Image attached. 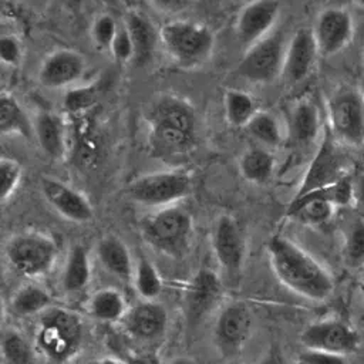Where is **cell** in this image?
<instances>
[{"mask_svg": "<svg viewBox=\"0 0 364 364\" xmlns=\"http://www.w3.org/2000/svg\"><path fill=\"white\" fill-rule=\"evenodd\" d=\"M266 250L272 272L283 286L313 301L330 297L334 290L331 274L297 243L283 236H273Z\"/></svg>", "mask_w": 364, "mask_h": 364, "instance_id": "6da1fadb", "label": "cell"}, {"mask_svg": "<svg viewBox=\"0 0 364 364\" xmlns=\"http://www.w3.org/2000/svg\"><path fill=\"white\" fill-rule=\"evenodd\" d=\"M148 144L152 155L164 161L186 156L195 146V111L182 98L161 95L148 109Z\"/></svg>", "mask_w": 364, "mask_h": 364, "instance_id": "7a4b0ae2", "label": "cell"}, {"mask_svg": "<svg viewBox=\"0 0 364 364\" xmlns=\"http://www.w3.org/2000/svg\"><path fill=\"white\" fill-rule=\"evenodd\" d=\"M82 320L65 307L51 306L38 314L34 340L38 351L53 363H65L77 355L82 344Z\"/></svg>", "mask_w": 364, "mask_h": 364, "instance_id": "3957f363", "label": "cell"}, {"mask_svg": "<svg viewBox=\"0 0 364 364\" xmlns=\"http://www.w3.org/2000/svg\"><path fill=\"white\" fill-rule=\"evenodd\" d=\"M141 233L148 246L162 255L179 259L189 252L193 218L183 206H165L142 220Z\"/></svg>", "mask_w": 364, "mask_h": 364, "instance_id": "277c9868", "label": "cell"}, {"mask_svg": "<svg viewBox=\"0 0 364 364\" xmlns=\"http://www.w3.org/2000/svg\"><path fill=\"white\" fill-rule=\"evenodd\" d=\"M159 43L179 67L193 68L210 58L215 36L203 24L189 20H171L161 27Z\"/></svg>", "mask_w": 364, "mask_h": 364, "instance_id": "5b68a950", "label": "cell"}, {"mask_svg": "<svg viewBox=\"0 0 364 364\" xmlns=\"http://www.w3.org/2000/svg\"><path fill=\"white\" fill-rule=\"evenodd\" d=\"M9 266L20 276L38 279L48 274L57 260L55 240L37 230H24L13 235L4 247Z\"/></svg>", "mask_w": 364, "mask_h": 364, "instance_id": "8992f818", "label": "cell"}, {"mask_svg": "<svg viewBox=\"0 0 364 364\" xmlns=\"http://www.w3.org/2000/svg\"><path fill=\"white\" fill-rule=\"evenodd\" d=\"M328 129L338 142L364 145V92L354 85H341L327 100Z\"/></svg>", "mask_w": 364, "mask_h": 364, "instance_id": "52a82bcc", "label": "cell"}, {"mask_svg": "<svg viewBox=\"0 0 364 364\" xmlns=\"http://www.w3.org/2000/svg\"><path fill=\"white\" fill-rule=\"evenodd\" d=\"M192 191V178L181 169L151 172L135 178L127 188L128 198L142 206L176 205Z\"/></svg>", "mask_w": 364, "mask_h": 364, "instance_id": "ba28073f", "label": "cell"}, {"mask_svg": "<svg viewBox=\"0 0 364 364\" xmlns=\"http://www.w3.org/2000/svg\"><path fill=\"white\" fill-rule=\"evenodd\" d=\"M341 145L327 127L293 199L331 185L347 175V155Z\"/></svg>", "mask_w": 364, "mask_h": 364, "instance_id": "9c48e42d", "label": "cell"}, {"mask_svg": "<svg viewBox=\"0 0 364 364\" xmlns=\"http://www.w3.org/2000/svg\"><path fill=\"white\" fill-rule=\"evenodd\" d=\"M287 41L282 31L270 33L247 47L237 64V74L250 82H272L282 77Z\"/></svg>", "mask_w": 364, "mask_h": 364, "instance_id": "30bf717a", "label": "cell"}, {"mask_svg": "<svg viewBox=\"0 0 364 364\" xmlns=\"http://www.w3.org/2000/svg\"><path fill=\"white\" fill-rule=\"evenodd\" d=\"M253 313L245 301H230L219 311L213 326V343L225 355L239 354L253 331Z\"/></svg>", "mask_w": 364, "mask_h": 364, "instance_id": "8fae6325", "label": "cell"}, {"mask_svg": "<svg viewBox=\"0 0 364 364\" xmlns=\"http://www.w3.org/2000/svg\"><path fill=\"white\" fill-rule=\"evenodd\" d=\"M304 348L347 355L360 344L358 333L346 321L326 318L310 323L300 334Z\"/></svg>", "mask_w": 364, "mask_h": 364, "instance_id": "7c38bea8", "label": "cell"}, {"mask_svg": "<svg viewBox=\"0 0 364 364\" xmlns=\"http://www.w3.org/2000/svg\"><path fill=\"white\" fill-rule=\"evenodd\" d=\"M210 242L219 266L230 274L239 273L246 259V240L232 215H220L216 219Z\"/></svg>", "mask_w": 364, "mask_h": 364, "instance_id": "4fadbf2b", "label": "cell"}, {"mask_svg": "<svg viewBox=\"0 0 364 364\" xmlns=\"http://www.w3.org/2000/svg\"><path fill=\"white\" fill-rule=\"evenodd\" d=\"M128 337L141 343H152L164 337L168 327V311L156 300L141 299L128 307L119 321Z\"/></svg>", "mask_w": 364, "mask_h": 364, "instance_id": "5bb4252c", "label": "cell"}, {"mask_svg": "<svg viewBox=\"0 0 364 364\" xmlns=\"http://www.w3.org/2000/svg\"><path fill=\"white\" fill-rule=\"evenodd\" d=\"M313 34L320 55L330 57L346 48L354 36V21L348 10L327 7L316 18Z\"/></svg>", "mask_w": 364, "mask_h": 364, "instance_id": "9a60e30c", "label": "cell"}, {"mask_svg": "<svg viewBox=\"0 0 364 364\" xmlns=\"http://www.w3.org/2000/svg\"><path fill=\"white\" fill-rule=\"evenodd\" d=\"M40 191L46 202L64 219L75 223H87L94 218V209L88 198L71 185L51 178L43 176Z\"/></svg>", "mask_w": 364, "mask_h": 364, "instance_id": "2e32d148", "label": "cell"}, {"mask_svg": "<svg viewBox=\"0 0 364 364\" xmlns=\"http://www.w3.org/2000/svg\"><path fill=\"white\" fill-rule=\"evenodd\" d=\"M87 70L84 55L73 48H58L50 53L38 67L37 81L48 90L65 88L80 81Z\"/></svg>", "mask_w": 364, "mask_h": 364, "instance_id": "e0dca14e", "label": "cell"}, {"mask_svg": "<svg viewBox=\"0 0 364 364\" xmlns=\"http://www.w3.org/2000/svg\"><path fill=\"white\" fill-rule=\"evenodd\" d=\"M313 28H297L287 41L282 77L289 84H297L306 80L314 68L318 55Z\"/></svg>", "mask_w": 364, "mask_h": 364, "instance_id": "ac0fdd59", "label": "cell"}, {"mask_svg": "<svg viewBox=\"0 0 364 364\" xmlns=\"http://www.w3.org/2000/svg\"><path fill=\"white\" fill-rule=\"evenodd\" d=\"M279 14V0H253L246 4L236 20V34L239 41L250 47L270 34Z\"/></svg>", "mask_w": 364, "mask_h": 364, "instance_id": "d6986e66", "label": "cell"}, {"mask_svg": "<svg viewBox=\"0 0 364 364\" xmlns=\"http://www.w3.org/2000/svg\"><path fill=\"white\" fill-rule=\"evenodd\" d=\"M222 296V283L212 269H199L188 284L185 294L186 316L196 323L210 313Z\"/></svg>", "mask_w": 364, "mask_h": 364, "instance_id": "ffe728a7", "label": "cell"}, {"mask_svg": "<svg viewBox=\"0 0 364 364\" xmlns=\"http://www.w3.org/2000/svg\"><path fill=\"white\" fill-rule=\"evenodd\" d=\"M320 129L321 117L317 104L307 97L297 100L289 111L287 135L290 142L297 146H307L317 139Z\"/></svg>", "mask_w": 364, "mask_h": 364, "instance_id": "44dd1931", "label": "cell"}, {"mask_svg": "<svg viewBox=\"0 0 364 364\" xmlns=\"http://www.w3.org/2000/svg\"><path fill=\"white\" fill-rule=\"evenodd\" d=\"M34 136L41 151L54 161L67 155V128L64 118L53 111H38L33 121Z\"/></svg>", "mask_w": 364, "mask_h": 364, "instance_id": "7402d4cb", "label": "cell"}, {"mask_svg": "<svg viewBox=\"0 0 364 364\" xmlns=\"http://www.w3.org/2000/svg\"><path fill=\"white\" fill-rule=\"evenodd\" d=\"M95 255L102 266L111 276L122 282H131L134 277L135 266L128 246L114 235L102 236L95 246Z\"/></svg>", "mask_w": 364, "mask_h": 364, "instance_id": "603a6c76", "label": "cell"}, {"mask_svg": "<svg viewBox=\"0 0 364 364\" xmlns=\"http://www.w3.org/2000/svg\"><path fill=\"white\" fill-rule=\"evenodd\" d=\"M132 38L135 57L134 63L136 65L146 64L155 51L159 41V31H156L152 21L139 10L127 11L122 21Z\"/></svg>", "mask_w": 364, "mask_h": 364, "instance_id": "cb8c5ba5", "label": "cell"}, {"mask_svg": "<svg viewBox=\"0 0 364 364\" xmlns=\"http://www.w3.org/2000/svg\"><path fill=\"white\" fill-rule=\"evenodd\" d=\"M91 280V262L88 249L84 245H73L61 272V286L65 293L82 291Z\"/></svg>", "mask_w": 364, "mask_h": 364, "instance_id": "d4e9b609", "label": "cell"}, {"mask_svg": "<svg viewBox=\"0 0 364 364\" xmlns=\"http://www.w3.org/2000/svg\"><path fill=\"white\" fill-rule=\"evenodd\" d=\"M128 310L124 294L114 287H104L91 294L87 301L88 314L102 323H118Z\"/></svg>", "mask_w": 364, "mask_h": 364, "instance_id": "484cf974", "label": "cell"}, {"mask_svg": "<svg viewBox=\"0 0 364 364\" xmlns=\"http://www.w3.org/2000/svg\"><path fill=\"white\" fill-rule=\"evenodd\" d=\"M0 132L3 136L17 134L27 139L34 135L33 121L14 95L7 91L0 94Z\"/></svg>", "mask_w": 364, "mask_h": 364, "instance_id": "4316f807", "label": "cell"}, {"mask_svg": "<svg viewBox=\"0 0 364 364\" xmlns=\"http://www.w3.org/2000/svg\"><path fill=\"white\" fill-rule=\"evenodd\" d=\"M242 176L256 185H264L274 172V156L266 148H249L239 158Z\"/></svg>", "mask_w": 364, "mask_h": 364, "instance_id": "83f0119b", "label": "cell"}, {"mask_svg": "<svg viewBox=\"0 0 364 364\" xmlns=\"http://www.w3.org/2000/svg\"><path fill=\"white\" fill-rule=\"evenodd\" d=\"M51 294L44 287L34 283L18 287L10 299L11 310L21 317L38 316L51 307Z\"/></svg>", "mask_w": 364, "mask_h": 364, "instance_id": "f1b7e54d", "label": "cell"}, {"mask_svg": "<svg viewBox=\"0 0 364 364\" xmlns=\"http://www.w3.org/2000/svg\"><path fill=\"white\" fill-rule=\"evenodd\" d=\"M223 109L226 121L232 127L245 128L257 114L259 107L250 94L242 90L229 88L223 95Z\"/></svg>", "mask_w": 364, "mask_h": 364, "instance_id": "f546056e", "label": "cell"}, {"mask_svg": "<svg viewBox=\"0 0 364 364\" xmlns=\"http://www.w3.org/2000/svg\"><path fill=\"white\" fill-rule=\"evenodd\" d=\"M246 132L267 148H276L283 141V132L279 119L269 111H257V114L245 127Z\"/></svg>", "mask_w": 364, "mask_h": 364, "instance_id": "4dcf8cb0", "label": "cell"}, {"mask_svg": "<svg viewBox=\"0 0 364 364\" xmlns=\"http://www.w3.org/2000/svg\"><path fill=\"white\" fill-rule=\"evenodd\" d=\"M1 354L6 364H33L34 353L26 337L16 328H6L1 337Z\"/></svg>", "mask_w": 364, "mask_h": 364, "instance_id": "1f68e13d", "label": "cell"}, {"mask_svg": "<svg viewBox=\"0 0 364 364\" xmlns=\"http://www.w3.org/2000/svg\"><path fill=\"white\" fill-rule=\"evenodd\" d=\"M132 283L141 299L155 300L162 291V279L156 267L145 257H141L135 266Z\"/></svg>", "mask_w": 364, "mask_h": 364, "instance_id": "d6a6232c", "label": "cell"}, {"mask_svg": "<svg viewBox=\"0 0 364 364\" xmlns=\"http://www.w3.org/2000/svg\"><path fill=\"white\" fill-rule=\"evenodd\" d=\"M344 262L353 269L364 264V218H355L348 226L344 243Z\"/></svg>", "mask_w": 364, "mask_h": 364, "instance_id": "836d02e7", "label": "cell"}, {"mask_svg": "<svg viewBox=\"0 0 364 364\" xmlns=\"http://www.w3.org/2000/svg\"><path fill=\"white\" fill-rule=\"evenodd\" d=\"M118 27L119 24L111 14H98L91 26V38L94 46L101 51H109Z\"/></svg>", "mask_w": 364, "mask_h": 364, "instance_id": "e575fe53", "label": "cell"}, {"mask_svg": "<svg viewBox=\"0 0 364 364\" xmlns=\"http://www.w3.org/2000/svg\"><path fill=\"white\" fill-rule=\"evenodd\" d=\"M97 102V90L92 85L68 90L63 98V108L67 114H81Z\"/></svg>", "mask_w": 364, "mask_h": 364, "instance_id": "d590c367", "label": "cell"}, {"mask_svg": "<svg viewBox=\"0 0 364 364\" xmlns=\"http://www.w3.org/2000/svg\"><path fill=\"white\" fill-rule=\"evenodd\" d=\"M21 176H23L21 165L13 158L3 156L0 161V181H1L0 196L3 203L14 193V191L20 185Z\"/></svg>", "mask_w": 364, "mask_h": 364, "instance_id": "8d00e7d4", "label": "cell"}, {"mask_svg": "<svg viewBox=\"0 0 364 364\" xmlns=\"http://www.w3.org/2000/svg\"><path fill=\"white\" fill-rule=\"evenodd\" d=\"M109 53L119 63L134 61V57H135L134 43H132V38H131V36H129L124 23H121L118 30H117V34H115L114 41L111 44Z\"/></svg>", "mask_w": 364, "mask_h": 364, "instance_id": "74e56055", "label": "cell"}, {"mask_svg": "<svg viewBox=\"0 0 364 364\" xmlns=\"http://www.w3.org/2000/svg\"><path fill=\"white\" fill-rule=\"evenodd\" d=\"M0 58L3 64L16 67L23 58V46L13 34H3L0 38Z\"/></svg>", "mask_w": 364, "mask_h": 364, "instance_id": "f35d334b", "label": "cell"}, {"mask_svg": "<svg viewBox=\"0 0 364 364\" xmlns=\"http://www.w3.org/2000/svg\"><path fill=\"white\" fill-rule=\"evenodd\" d=\"M299 360L301 364H348L346 355L343 354L309 350V348H306L299 355Z\"/></svg>", "mask_w": 364, "mask_h": 364, "instance_id": "ab89813d", "label": "cell"}, {"mask_svg": "<svg viewBox=\"0 0 364 364\" xmlns=\"http://www.w3.org/2000/svg\"><path fill=\"white\" fill-rule=\"evenodd\" d=\"M149 1L155 9L169 14H176L185 10L191 3V0H149Z\"/></svg>", "mask_w": 364, "mask_h": 364, "instance_id": "60d3db41", "label": "cell"}, {"mask_svg": "<svg viewBox=\"0 0 364 364\" xmlns=\"http://www.w3.org/2000/svg\"><path fill=\"white\" fill-rule=\"evenodd\" d=\"M127 364H161L154 353H134L124 358Z\"/></svg>", "mask_w": 364, "mask_h": 364, "instance_id": "b9f144b4", "label": "cell"}, {"mask_svg": "<svg viewBox=\"0 0 364 364\" xmlns=\"http://www.w3.org/2000/svg\"><path fill=\"white\" fill-rule=\"evenodd\" d=\"M353 192H354V203L364 210V173L358 175L353 179Z\"/></svg>", "mask_w": 364, "mask_h": 364, "instance_id": "7bdbcfd3", "label": "cell"}, {"mask_svg": "<svg viewBox=\"0 0 364 364\" xmlns=\"http://www.w3.org/2000/svg\"><path fill=\"white\" fill-rule=\"evenodd\" d=\"M88 364H127L124 360L117 358V357H101L88 361Z\"/></svg>", "mask_w": 364, "mask_h": 364, "instance_id": "ee69618b", "label": "cell"}, {"mask_svg": "<svg viewBox=\"0 0 364 364\" xmlns=\"http://www.w3.org/2000/svg\"><path fill=\"white\" fill-rule=\"evenodd\" d=\"M259 364H283V361L277 353H269L260 360Z\"/></svg>", "mask_w": 364, "mask_h": 364, "instance_id": "f6af8a7d", "label": "cell"}, {"mask_svg": "<svg viewBox=\"0 0 364 364\" xmlns=\"http://www.w3.org/2000/svg\"><path fill=\"white\" fill-rule=\"evenodd\" d=\"M168 364H196V363L189 357H175Z\"/></svg>", "mask_w": 364, "mask_h": 364, "instance_id": "bcb514c9", "label": "cell"}, {"mask_svg": "<svg viewBox=\"0 0 364 364\" xmlns=\"http://www.w3.org/2000/svg\"><path fill=\"white\" fill-rule=\"evenodd\" d=\"M355 3H357L360 7L364 9V0H355Z\"/></svg>", "mask_w": 364, "mask_h": 364, "instance_id": "7dc6e473", "label": "cell"}]
</instances>
